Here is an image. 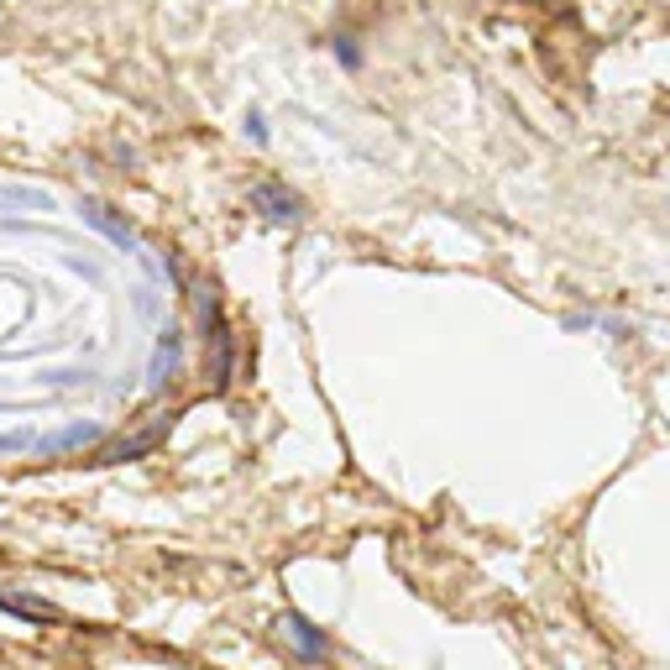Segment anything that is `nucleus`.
Segmentation results:
<instances>
[{
	"instance_id": "nucleus-5",
	"label": "nucleus",
	"mask_w": 670,
	"mask_h": 670,
	"mask_svg": "<svg viewBox=\"0 0 670 670\" xmlns=\"http://www.w3.org/2000/svg\"><path fill=\"white\" fill-rule=\"evenodd\" d=\"M173 372H178V335L168 331L163 340H158V357H152V388H163Z\"/></svg>"
},
{
	"instance_id": "nucleus-9",
	"label": "nucleus",
	"mask_w": 670,
	"mask_h": 670,
	"mask_svg": "<svg viewBox=\"0 0 670 670\" xmlns=\"http://www.w3.org/2000/svg\"><path fill=\"white\" fill-rule=\"evenodd\" d=\"M246 137H252V142H267V120H263V111H246Z\"/></svg>"
},
{
	"instance_id": "nucleus-4",
	"label": "nucleus",
	"mask_w": 670,
	"mask_h": 670,
	"mask_svg": "<svg viewBox=\"0 0 670 670\" xmlns=\"http://www.w3.org/2000/svg\"><path fill=\"white\" fill-rule=\"evenodd\" d=\"M79 216L90 220L95 231H105V236L116 241V246H131V226H126V220H116L111 210H105V205H79Z\"/></svg>"
},
{
	"instance_id": "nucleus-7",
	"label": "nucleus",
	"mask_w": 670,
	"mask_h": 670,
	"mask_svg": "<svg viewBox=\"0 0 670 670\" xmlns=\"http://www.w3.org/2000/svg\"><path fill=\"white\" fill-rule=\"evenodd\" d=\"M16 451H37V430H5L0 435V455H16Z\"/></svg>"
},
{
	"instance_id": "nucleus-3",
	"label": "nucleus",
	"mask_w": 670,
	"mask_h": 670,
	"mask_svg": "<svg viewBox=\"0 0 670 670\" xmlns=\"http://www.w3.org/2000/svg\"><path fill=\"white\" fill-rule=\"evenodd\" d=\"M163 435H168V419H163V425H152L147 435H137V440H116V446H105L95 461H137V455L158 451V440H163Z\"/></svg>"
},
{
	"instance_id": "nucleus-6",
	"label": "nucleus",
	"mask_w": 670,
	"mask_h": 670,
	"mask_svg": "<svg viewBox=\"0 0 670 670\" xmlns=\"http://www.w3.org/2000/svg\"><path fill=\"white\" fill-rule=\"evenodd\" d=\"M284 628H288V639L304 649L310 660H320V655H325V639H320V634H314V628H310L304 619H284Z\"/></svg>"
},
{
	"instance_id": "nucleus-2",
	"label": "nucleus",
	"mask_w": 670,
	"mask_h": 670,
	"mask_svg": "<svg viewBox=\"0 0 670 670\" xmlns=\"http://www.w3.org/2000/svg\"><path fill=\"white\" fill-rule=\"evenodd\" d=\"M100 430L95 425H69L58 435H37V455H63V451H79V446H95Z\"/></svg>"
},
{
	"instance_id": "nucleus-1",
	"label": "nucleus",
	"mask_w": 670,
	"mask_h": 670,
	"mask_svg": "<svg viewBox=\"0 0 670 670\" xmlns=\"http://www.w3.org/2000/svg\"><path fill=\"white\" fill-rule=\"evenodd\" d=\"M252 205H257L267 220H299V199H293L284 184H257V189H252Z\"/></svg>"
},
{
	"instance_id": "nucleus-8",
	"label": "nucleus",
	"mask_w": 670,
	"mask_h": 670,
	"mask_svg": "<svg viewBox=\"0 0 670 670\" xmlns=\"http://www.w3.org/2000/svg\"><path fill=\"white\" fill-rule=\"evenodd\" d=\"M335 53H340V63H346V69H361V48H357V37H335Z\"/></svg>"
}]
</instances>
